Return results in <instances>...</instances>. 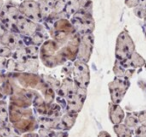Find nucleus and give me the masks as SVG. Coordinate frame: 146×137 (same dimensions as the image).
Returning a JSON list of instances; mask_svg holds the SVG:
<instances>
[{"mask_svg":"<svg viewBox=\"0 0 146 137\" xmlns=\"http://www.w3.org/2000/svg\"><path fill=\"white\" fill-rule=\"evenodd\" d=\"M140 0H126V4L129 7H137Z\"/></svg>","mask_w":146,"mask_h":137,"instance_id":"11","label":"nucleus"},{"mask_svg":"<svg viewBox=\"0 0 146 137\" xmlns=\"http://www.w3.org/2000/svg\"><path fill=\"white\" fill-rule=\"evenodd\" d=\"M93 37L90 34H85L81 37L78 45V58L83 62H87L92 51Z\"/></svg>","mask_w":146,"mask_h":137,"instance_id":"5","label":"nucleus"},{"mask_svg":"<svg viewBox=\"0 0 146 137\" xmlns=\"http://www.w3.org/2000/svg\"><path fill=\"white\" fill-rule=\"evenodd\" d=\"M98 137H110V135L108 134V133H106V132H104V131H102L101 133L99 134V136Z\"/></svg>","mask_w":146,"mask_h":137,"instance_id":"12","label":"nucleus"},{"mask_svg":"<svg viewBox=\"0 0 146 137\" xmlns=\"http://www.w3.org/2000/svg\"><path fill=\"white\" fill-rule=\"evenodd\" d=\"M135 133L137 135V137H146V126L140 124L135 129Z\"/></svg>","mask_w":146,"mask_h":137,"instance_id":"9","label":"nucleus"},{"mask_svg":"<svg viewBox=\"0 0 146 137\" xmlns=\"http://www.w3.org/2000/svg\"><path fill=\"white\" fill-rule=\"evenodd\" d=\"M128 87H129V81L127 78H123V77H116L112 82H110L109 89L112 103L118 104L124 97Z\"/></svg>","mask_w":146,"mask_h":137,"instance_id":"3","label":"nucleus"},{"mask_svg":"<svg viewBox=\"0 0 146 137\" xmlns=\"http://www.w3.org/2000/svg\"><path fill=\"white\" fill-rule=\"evenodd\" d=\"M136 115H137L138 120H139L140 124L146 126V112H140Z\"/></svg>","mask_w":146,"mask_h":137,"instance_id":"10","label":"nucleus"},{"mask_svg":"<svg viewBox=\"0 0 146 137\" xmlns=\"http://www.w3.org/2000/svg\"><path fill=\"white\" fill-rule=\"evenodd\" d=\"M125 125L129 129H136L140 125V122L138 120V117L136 114H128L125 120Z\"/></svg>","mask_w":146,"mask_h":137,"instance_id":"8","label":"nucleus"},{"mask_svg":"<svg viewBox=\"0 0 146 137\" xmlns=\"http://www.w3.org/2000/svg\"><path fill=\"white\" fill-rule=\"evenodd\" d=\"M73 74H74V82L76 84L83 88L87 86L89 82V70H88V66L83 61H76L74 64Z\"/></svg>","mask_w":146,"mask_h":137,"instance_id":"4","label":"nucleus"},{"mask_svg":"<svg viewBox=\"0 0 146 137\" xmlns=\"http://www.w3.org/2000/svg\"><path fill=\"white\" fill-rule=\"evenodd\" d=\"M134 52V43L132 39L130 38L127 31H123L120 33L117 38L116 43V51L115 54L117 57V60L124 61L127 60Z\"/></svg>","mask_w":146,"mask_h":137,"instance_id":"2","label":"nucleus"},{"mask_svg":"<svg viewBox=\"0 0 146 137\" xmlns=\"http://www.w3.org/2000/svg\"><path fill=\"white\" fill-rule=\"evenodd\" d=\"M109 115L111 121L115 125L121 123V121L124 118V112L121 109V107L118 106V104L115 103H110L109 105Z\"/></svg>","mask_w":146,"mask_h":137,"instance_id":"6","label":"nucleus"},{"mask_svg":"<svg viewBox=\"0 0 146 137\" xmlns=\"http://www.w3.org/2000/svg\"><path fill=\"white\" fill-rule=\"evenodd\" d=\"M71 24L76 32L82 35L89 34L94 28V23L91 18L90 12L77 11L72 15Z\"/></svg>","mask_w":146,"mask_h":137,"instance_id":"1","label":"nucleus"},{"mask_svg":"<svg viewBox=\"0 0 146 137\" xmlns=\"http://www.w3.org/2000/svg\"><path fill=\"white\" fill-rule=\"evenodd\" d=\"M114 130L116 131L118 137H132L131 130L125 124L119 123V124L115 125L114 126Z\"/></svg>","mask_w":146,"mask_h":137,"instance_id":"7","label":"nucleus"},{"mask_svg":"<svg viewBox=\"0 0 146 137\" xmlns=\"http://www.w3.org/2000/svg\"><path fill=\"white\" fill-rule=\"evenodd\" d=\"M145 34H146V30H145Z\"/></svg>","mask_w":146,"mask_h":137,"instance_id":"13","label":"nucleus"}]
</instances>
